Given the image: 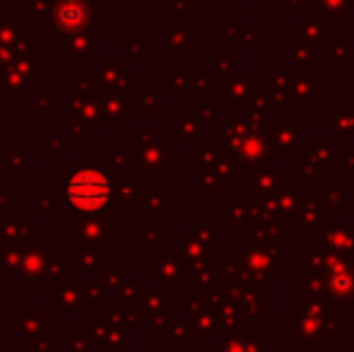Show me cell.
<instances>
[{
	"mask_svg": "<svg viewBox=\"0 0 354 352\" xmlns=\"http://www.w3.org/2000/svg\"><path fill=\"white\" fill-rule=\"evenodd\" d=\"M68 196L77 207H99L109 198V178L99 172H80L68 186Z\"/></svg>",
	"mask_w": 354,
	"mask_h": 352,
	"instance_id": "6da1fadb",
	"label": "cell"
}]
</instances>
